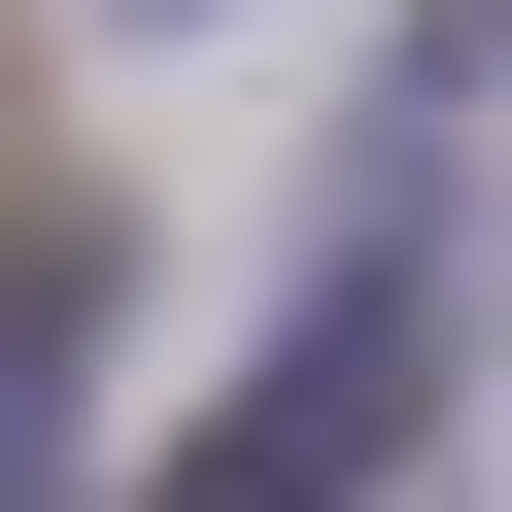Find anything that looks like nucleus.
<instances>
[{
  "label": "nucleus",
  "instance_id": "obj_1",
  "mask_svg": "<svg viewBox=\"0 0 512 512\" xmlns=\"http://www.w3.org/2000/svg\"><path fill=\"white\" fill-rule=\"evenodd\" d=\"M69 205V69H35V0H0V239Z\"/></svg>",
  "mask_w": 512,
  "mask_h": 512
}]
</instances>
